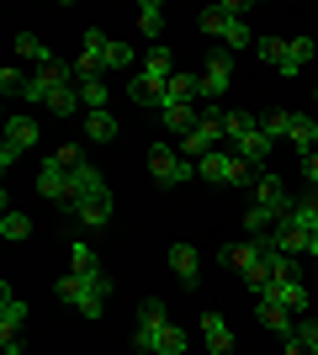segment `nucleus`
Masks as SVG:
<instances>
[{"instance_id":"41","label":"nucleus","mask_w":318,"mask_h":355,"mask_svg":"<svg viewBox=\"0 0 318 355\" xmlns=\"http://www.w3.org/2000/svg\"><path fill=\"white\" fill-rule=\"evenodd\" d=\"M303 180H308V191H318V148L303 154Z\"/></svg>"},{"instance_id":"11","label":"nucleus","mask_w":318,"mask_h":355,"mask_svg":"<svg viewBox=\"0 0 318 355\" xmlns=\"http://www.w3.org/2000/svg\"><path fill=\"white\" fill-rule=\"evenodd\" d=\"M265 250H271V239H239V244H228V250H223V266L244 276V270H255L260 260H265Z\"/></svg>"},{"instance_id":"28","label":"nucleus","mask_w":318,"mask_h":355,"mask_svg":"<svg viewBox=\"0 0 318 355\" xmlns=\"http://www.w3.org/2000/svg\"><path fill=\"white\" fill-rule=\"evenodd\" d=\"M80 106H85L80 101V85H59L53 96H48V112H53V117H75Z\"/></svg>"},{"instance_id":"8","label":"nucleus","mask_w":318,"mask_h":355,"mask_svg":"<svg viewBox=\"0 0 318 355\" xmlns=\"http://www.w3.org/2000/svg\"><path fill=\"white\" fill-rule=\"evenodd\" d=\"M37 196L43 202H59V207H69L75 202V186H69V170L53 159H43V170H37Z\"/></svg>"},{"instance_id":"13","label":"nucleus","mask_w":318,"mask_h":355,"mask_svg":"<svg viewBox=\"0 0 318 355\" xmlns=\"http://www.w3.org/2000/svg\"><path fill=\"white\" fill-rule=\"evenodd\" d=\"M21 324H27V302L11 292V282L0 286V340H16L21 334Z\"/></svg>"},{"instance_id":"30","label":"nucleus","mask_w":318,"mask_h":355,"mask_svg":"<svg viewBox=\"0 0 318 355\" xmlns=\"http://www.w3.org/2000/svg\"><path fill=\"white\" fill-rule=\"evenodd\" d=\"M80 53H85V59H96L106 69V53H112V37H106L101 27H85V37H80Z\"/></svg>"},{"instance_id":"1","label":"nucleus","mask_w":318,"mask_h":355,"mask_svg":"<svg viewBox=\"0 0 318 355\" xmlns=\"http://www.w3.org/2000/svg\"><path fill=\"white\" fill-rule=\"evenodd\" d=\"M53 297L69 302L80 318H101V313H106V297H112V276H106V270H101V276H75V270H69V276L53 282Z\"/></svg>"},{"instance_id":"20","label":"nucleus","mask_w":318,"mask_h":355,"mask_svg":"<svg viewBox=\"0 0 318 355\" xmlns=\"http://www.w3.org/2000/svg\"><path fill=\"white\" fill-rule=\"evenodd\" d=\"M159 122H165V133H175V138H186V133H197V106H165L159 112Z\"/></svg>"},{"instance_id":"43","label":"nucleus","mask_w":318,"mask_h":355,"mask_svg":"<svg viewBox=\"0 0 318 355\" xmlns=\"http://www.w3.org/2000/svg\"><path fill=\"white\" fill-rule=\"evenodd\" d=\"M0 355H27V350H21L16 340H0Z\"/></svg>"},{"instance_id":"18","label":"nucleus","mask_w":318,"mask_h":355,"mask_svg":"<svg viewBox=\"0 0 318 355\" xmlns=\"http://www.w3.org/2000/svg\"><path fill=\"white\" fill-rule=\"evenodd\" d=\"M202 340H207V355L233 350V329L223 324V313H202Z\"/></svg>"},{"instance_id":"6","label":"nucleus","mask_w":318,"mask_h":355,"mask_svg":"<svg viewBox=\"0 0 318 355\" xmlns=\"http://www.w3.org/2000/svg\"><path fill=\"white\" fill-rule=\"evenodd\" d=\"M59 85H75L69 64H43V69H32V74H27V96H21V101H37V106H48V96H53Z\"/></svg>"},{"instance_id":"17","label":"nucleus","mask_w":318,"mask_h":355,"mask_svg":"<svg viewBox=\"0 0 318 355\" xmlns=\"http://www.w3.org/2000/svg\"><path fill=\"white\" fill-rule=\"evenodd\" d=\"M11 53H16V59H27L32 69H43V64H59V59H53V48H48L43 37H37V32H16Z\"/></svg>"},{"instance_id":"29","label":"nucleus","mask_w":318,"mask_h":355,"mask_svg":"<svg viewBox=\"0 0 318 355\" xmlns=\"http://www.w3.org/2000/svg\"><path fill=\"white\" fill-rule=\"evenodd\" d=\"M69 186H75V196H91V191H101L106 180H101V170L85 159V164H75V170H69Z\"/></svg>"},{"instance_id":"35","label":"nucleus","mask_w":318,"mask_h":355,"mask_svg":"<svg viewBox=\"0 0 318 355\" xmlns=\"http://www.w3.org/2000/svg\"><path fill=\"white\" fill-rule=\"evenodd\" d=\"M0 234L11 239V244H21V239L32 234V218H27V212H16V207H6V218H0Z\"/></svg>"},{"instance_id":"7","label":"nucleus","mask_w":318,"mask_h":355,"mask_svg":"<svg viewBox=\"0 0 318 355\" xmlns=\"http://www.w3.org/2000/svg\"><path fill=\"white\" fill-rule=\"evenodd\" d=\"M32 144H37V117H11V122H6V144H0V164L11 170Z\"/></svg>"},{"instance_id":"40","label":"nucleus","mask_w":318,"mask_h":355,"mask_svg":"<svg viewBox=\"0 0 318 355\" xmlns=\"http://www.w3.org/2000/svg\"><path fill=\"white\" fill-rule=\"evenodd\" d=\"M53 164H64V170H75V164H85V154H80V144H59L53 154H48Z\"/></svg>"},{"instance_id":"36","label":"nucleus","mask_w":318,"mask_h":355,"mask_svg":"<svg viewBox=\"0 0 318 355\" xmlns=\"http://www.w3.org/2000/svg\"><path fill=\"white\" fill-rule=\"evenodd\" d=\"M292 223H297V228H308V234H318V196H313V191L297 196V207H292Z\"/></svg>"},{"instance_id":"2","label":"nucleus","mask_w":318,"mask_h":355,"mask_svg":"<svg viewBox=\"0 0 318 355\" xmlns=\"http://www.w3.org/2000/svg\"><path fill=\"white\" fill-rule=\"evenodd\" d=\"M197 180H212V186H255V170L233 148H212L207 159H197Z\"/></svg>"},{"instance_id":"24","label":"nucleus","mask_w":318,"mask_h":355,"mask_svg":"<svg viewBox=\"0 0 318 355\" xmlns=\"http://www.w3.org/2000/svg\"><path fill=\"white\" fill-rule=\"evenodd\" d=\"M255 128H260L255 112H223V138H228V148L239 144V138H249Z\"/></svg>"},{"instance_id":"42","label":"nucleus","mask_w":318,"mask_h":355,"mask_svg":"<svg viewBox=\"0 0 318 355\" xmlns=\"http://www.w3.org/2000/svg\"><path fill=\"white\" fill-rule=\"evenodd\" d=\"M281 355H308V350H303V345H297V340L287 334V340H281Z\"/></svg>"},{"instance_id":"22","label":"nucleus","mask_w":318,"mask_h":355,"mask_svg":"<svg viewBox=\"0 0 318 355\" xmlns=\"http://www.w3.org/2000/svg\"><path fill=\"white\" fill-rule=\"evenodd\" d=\"M138 69H143V74H154V80H170V74L181 69V64H175V53H170L165 43H154L149 53H143V64H138Z\"/></svg>"},{"instance_id":"16","label":"nucleus","mask_w":318,"mask_h":355,"mask_svg":"<svg viewBox=\"0 0 318 355\" xmlns=\"http://www.w3.org/2000/svg\"><path fill=\"white\" fill-rule=\"evenodd\" d=\"M170 270L181 276V286H197L202 282V254H197V244H170Z\"/></svg>"},{"instance_id":"32","label":"nucleus","mask_w":318,"mask_h":355,"mask_svg":"<svg viewBox=\"0 0 318 355\" xmlns=\"http://www.w3.org/2000/svg\"><path fill=\"white\" fill-rule=\"evenodd\" d=\"M308 59H313V43H308V37H292V48H287V64H281L276 74H303V69H308Z\"/></svg>"},{"instance_id":"15","label":"nucleus","mask_w":318,"mask_h":355,"mask_svg":"<svg viewBox=\"0 0 318 355\" xmlns=\"http://www.w3.org/2000/svg\"><path fill=\"white\" fill-rule=\"evenodd\" d=\"M255 318H260V324H265V329H271V334H281V340H287L292 329H297V313H292L287 302H271V297H260Z\"/></svg>"},{"instance_id":"44","label":"nucleus","mask_w":318,"mask_h":355,"mask_svg":"<svg viewBox=\"0 0 318 355\" xmlns=\"http://www.w3.org/2000/svg\"><path fill=\"white\" fill-rule=\"evenodd\" d=\"M313 282H318V276H313Z\"/></svg>"},{"instance_id":"14","label":"nucleus","mask_w":318,"mask_h":355,"mask_svg":"<svg viewBox=\"0 0 318 355\" xmlns=\"http://www.w3.org/2000/svg\"><path fill=\"white\" fill-rule=\"evenodd\" d=\"M260 297H271V302H287V308L297 313V318H308V286L297 282V276H281V282H271Z\"/></svg>"},{"instance_id":"23","label":"nucleus","mask_w":318,"mask_h":355,"mask_svg":"<svg viewBox=\"0 0 318 355\" xmlns=\"http://www.w3.org/2000/svg\"><path fill=\"white\" fill-rule=\"evenodd\" d=\"M117 133H122V122L112 117V112H85V138H91V144H112Z\"/></svg>"},{"instance_id":"19","label":"nucleus","mask_w":318,"mask_h":355,"mask_svg":"<svg viewBox=\"0 0 318 355\" xmlns=\"http://www.w3.org/2000/svg\"><path fill=\"white\" fill-rule=\"evenodd\" d=\"M271 148H276V144H271V138H265V133H260V128H255V133H249V138H239V144H233V154H239V159L249 164V170H260Z\"/></svg>"},{"instance_id":"38","label":"nucleus","mask_w":318,"mask_h":355,"mask_svg":"<svg viewBox=\"0 0 318 355\" xmlns=\"http://www.w3.org/2000/svg\"><path fill=\"white\" fill-rule=\"evenodd\" d=\"M80 101H85V112H106V80H85Z\"/></svg>"},{"instance_id":"5","label":"nucleus","mask_w":318,"mask_h":355,"mask_svg":"<svg viewBox=\"0 0 318 355\" xmlns=\"http://www.w3.org/2000/svg\"><path fill=\"white\" fill-rule=\"evenodd\" d=\"M170 324V313H165V302L159 297H149L143 308H138V329H133V350L138 355H154V340H159V329Z\"/></svg>"},{"instance_id":"10","label":"nucleus","mask_w":318,"mask_h":355,"mask_svg":"<svg viewBox=\"0 0 318 355\" xmlns=\"http://www.w3.org/2000/svg\"><path fill=\"white\" fill-rule=\"evenodd\" d=\"M197 80H202V101H223V90L233 85V59H228V53H212Z\"/></svg>"},{"instance_id":"12","label":"nucleus","mask_w":318,"mask_h":355,"mask_svg":"<svg viewBox=\"0 0 318 355\" xmlns=\"http://www.w3.org/2000/svg\"><path fill=\"white\" fill-rule=\"evenodd\" d=\"M165 85L170 80H154V74H127V96H133L138 106H149V112H165Z\"/></svg>"},{"instance_id":"31","label":"nucleus","mask_w":318,"mask_h":355,"mask_svg":"<svg viewBox=\"0 0 318 355\" xmlns=\"http://www.w3.org/2000/svg\"><path fill=\"white\" fill-rule=\"evenodd\" d=\"M287 48H292V37H271V32H265V37L255 43V53L271 64V69H281V64H287Z\"/></svg>"},{"instance_id":"9","label":"nucleus","mask_w":318,"mask_h":355,"mask_svg":"<svg viewBox=\"0 0 318 355\" xmlns=\"http://www.w3.org/2000/svg\"><path fill=\"white\" fill-rule=\"evenodd\" d=\"M64 212H75L85 228H106V223H112V191L101 186V191H91V196H75Z\"/></svg>"},{"instance_id":"33","label":"nucleus","mask_w":318,"mask_h":355,"mask_svg":"<svg viewBox=\"0 0 318 355\" xmlns=\"http://www.w3.org/2000/svg\"><path fill=\"white\" fill-rule=\"evenodd\" d=\"M154 355H186V329L165 324V329H159V340H154Z\"/></svg>"},{"instance_id":"34","label":"nucleus","mask_w":318,"mask_h":355,"mask_svg":"<svg viewBox=\"0 0 318 355\" xmlns=\"http://www.w3.org/2000/svg\"><path fill=\"white\" fill-rule=\"evenodd\" d=\"M106 69H127V74H138V48H133V43H117V37H112V53H106Z\"/></svg>"},{"instance_id":"21","label":"nucleus","mask_w":318,"mask_h":355,"mask_svg":"<svg viewBox=\"0 0 318 355\" xmlns=\"http://www.w3.org/2000/svg\"><path fill=\"white\" fill-rule=\"evenodd\" d=\"M287 144L297 148V154H313V148H318V117H303V112H297V117H292Z\"/></svg>"},{"instance_id":"26","label":"nucleus","mask_w":318,"mask_h":355,"mask_svg":"<svg viewBox=\"0 0 318 355\" xmlns=\"http://www.w3.org/2000/svg\"><path fill=\"white\" fill-rule=\"evenodd\" d=\"M69 270H75V276H101V260H96V250L85 244V239L69 244Z\"/></svg>"},{"instance_id":"39","label":"nucleus","mask_w":318,"mask_h":355,"mask_svg":"<svg viewBox=\"0 0 318 355\" xmlns=\"http://www.w3.org/2000/svg\"><path fill=\"white\" fill-rule=\"evenodd\" d=\"M0 90H6V96H27V74L16 69V64H6V69H0Z\"/></svg>"},{"instance_id":"4","label":"nucleus","mask_w":318,"mask_h":355,"mask_svg":"<svg viewBox=\"0 0 318 355\" xmlns=\"http://www.w3.org/2000/svg\"><path fill=\"white\" fill-rule=\"evenodd\" d=\"M202 32H207V37H223V48H255L260 43L255 27H249V21H233L223 6H207V11H202Z\"/></svg>"},{"instance_id":"27","label":"nucleus","mask_w":318,"mask_h":355,"mask_svg":"<svg viewBox=\"0 0 318 355\" xmlns=\"http://www.w3.org/2000/svg\"><path fill=\"white\" fill-rule=\"evenodd\" d=\"M138 32L159 43V32H165V6H159V0H143V6H138Z\"/></svg>"},{"instance_id":"25","label":"nucleus","mask_w":318,"mask_h":355,"mask_svg":"<svg viewBox=\"0 0 318 355\" xmlns=\"http://www.w3.org/2000/svg\"><path fill=\"white\" fill-rule=\"evenodd\" d=\"M292 117H297V112H287V106H271V112L260 117V133L271 138V144H281V138L292 133Z\"/></svg>"},{"instance_id":"37","label":"nucleus","mask_w":318,"mask_h":355,"mask_svg":"<svg viewBox=\"0 0 318 355\" xmlns=\"http://www.w3.org/2000/svg\"><path fill=\"white\" fill-rule=\"evenodd\" d=\"M292 340L303 345L308 355H318V313H308V318H297V329H292Z\"/></svg>"},{"instance_id":"3","label":"nucleus","mask_w":318,"mask_h":355,"mask_svg":"<svg viewBox=\"0 0 318 355\" xmlns=\"http://www.w3.org/2000/svg\"><path fill=\"white\" fill-rule=\"evenodd\" d=\"M149 175H154V186H186V180L197 175V164L191 159H181V148L175 144H154L149 148Z\"/></svg>"}]
</instances>
